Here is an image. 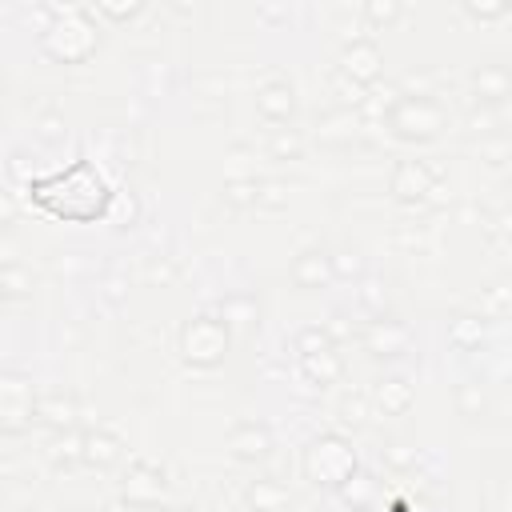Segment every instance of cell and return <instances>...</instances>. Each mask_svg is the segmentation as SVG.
<instances>
[{"instance_id": "24", "label": "cell", "mask_w": 512, "mask_h": 512, "mask_svg": "<svg viewBox=\"0 0 512 512\" xmlns=\"http://www.w3.org/2000/svg\"><path fill=\"white\" fill-rule=\"evenodd\" d=\"M108 220H112V228H132L140 220V200L132 192H116L112 208H108Z\"/></svg>"}, {"instance_id": "26", "label": "cell", "mask_w": 512, "mask_h": 512, "mask_svg": "<svg viewBox=\"0 0 512 512\" xmlns=\"http://www.w3.org/2000/svg\"><path fill=\"white\" fill-rule=\"evenodd\" d=\"M220 312L228 324H248V328L256 324V300H248V296H228L220 304Z\"/></svg>"}, {"instance_id": "6", "label": "cell", "mask_w": 512, "mask_h": 512, "mask_svg": "<svg viewBox=\"0 0 512 512\" xmlns=\"http://www.w3.org/2000/svg\"><path fill=\"white\" fill-rule=\"evenodd\" d=\"M36 392L32 380L20 372H4L0 380V432L4 436H20L32 420H36Z\"/></svg>"}, {"instance_id": "18", "label": "cell", "mask_w": 512, "mask_h": 512, "mask_svg": "<svg viewBox=\"0 0 512 512\" xmlns=\"http://www.w3.org/2000/svg\"><path fill=\"white\" fill-rule=\"evenodd\" d=\"M300 368H304V376H308V380H316V384L324 388V384L340 380V372H344V360H340V352H336V348H320V352H308V356H300Z\"/></svg>"}, {"instance_id": "31", "label": "cell", "mask_w": 512, "mask_h": 512, "mask_svg": "<svg viewBox=\"0 0 512 512\" xmlns=\"http://www.w3.org/2000/svg\"><path fill=\"white\" fill-rule=\"evenodd\" d=\"M284 200H288V192H284L280 180H260V200H256V208H284Z\"/></svg>"}, {"instance_id": "8", "label": "cell", "mask_w": 512, "mask_h": 512, "mask_svg": "<svg viewBox=\"0 0 512 512\" xmlns=\"http://www.w3.org/2000/svg\"><path fill=\"white\" fill-rule=\"evenodd\" d=\"M120 496H124L128 508H156V504H164V496H168L164 468H156L152 460H136L132 472L124 476Z\"/></svg>"}, {"instance_id": "5", "label": "cell", "mask_w": 512, "mask_h": 512, "mask_svg": "<svg viewBox=\"0 0 512 512\" xmlns=\"http://www.w3.org/2000/svg\"><path fill=\"white\" fill-rule=\"evenodd\" d=\"M228 320L224 316H192L184 328H180V356L192 364V368H216L228 352Z\"/></svg>"}, {"instance_id": "13", "label": "cell", "mask_w": 512, "mask_h": 512, "mask_svg": "<svg viewBox=\"0 0 512 512\" xmlns=\"http://www.w3.org/2000/svg\"><path fill=\"white\" fill-rule=\"evenodd\" d=\"M288 276H292V284H296V288L316 292V288H324V284H332V280H336V272H332V256H328V252H320V248H304V252L292 260Z\"/></svg>"}, {"instance_id": "3", "label": "cell", "mask_w": 512, "mask_h": 512, "mask_svg": "<svg viewBox=\"0 0 512 512\" xmlns=\"http://www.w3.org/2000/svg\"><path fill=\"white\" fill-rule=\"evenodd\" d=\"M304 476L312 484H328V488H344L352 476H356V452L348 448L344 436L328 432V436H316L304 452Z\"/></svg>"}, {"instance_id": "22", "label": "cell", "mask_w": 512, "mask_h": 512, "mask_svg": "<svg viewBox=\"0 0 512 512\" xmlns=\"http://www.w3.org/2000/svg\"><path fill=\"white\" fill-rule=\"evenodd\" d=\"M268 152H272L276 160H300L304 140H300V132H296V128H276V132H272V140H268Z\"/></svg>"}, {"instance_id": "7", "label": "cell", "mask_w": 512, "mask_h": 512, "mask_svg": "<svg viewBox=\"0 0 512 512\" xmlns=\"http://www.w3.org/2000/svg\"><path fill=\"white\" fill-rule=\"evenodd\" d=\"M440 180H444V168H440V164H432V160H400V164L392 168L388 188H392L396 200L420 204L428 192H436Z\"/></svg>"}, {"instance_id": "37", "label": "cell", "mask_w": 512, "mask_h": 512, "mask_svg": "<svg viewBox=\"0 0 512 512\" xmlns=\"http://www.w3.org/2000/svg\"><path fill=\"white\" fill-rule=\"evenodd\" d=\"M508 300H512V288H508V284H496V288H488V308H492V312H500Z\"/></svg>"}, {"instance_id": "32", "label": "cell", "mask_w": 512, "mask_h": 512, "mask_svg": "<svg viewBox=\"0 0 512 512\" xmlns=\"http://www.w3.org/2000/svg\"><path fill=\"white\" fill-rule=\"evenodd\" d=\"M92 12H100V16H108V20H132V16L144 12V4H108V0H100Z\"/></svg>"}, {"instance_id": "15", "label": "cell", "mask_w": 512, "mask_h": 512, "mask_svg": "<svg viewBox=\"0 0 512 512\" xmlns=\"http://www.w3.org/2000/svg\"><path fill=\"white\" fill-rule=\"evenodd\" d=\"M36 420H40L44 428H52V432H72L76 420H80V404H76V396H68V392H44V396L36 400Z\"/></svg>"}, {"instance_id": "36", "label": "cell", "mask_w": 512, "mask_h": 512, "mask_svg": "<svg viewBox=\"0 0 512 512\" xmlns=\"http://www.w3.org/2000/svg\"><path fill=\"white\" fill-rule=\"evenodd\" d=\"M64 136V120L60 116H44L40 120V140H60Z\"/></svg>"}, {"instance_id": "12", "label": "cell", "mask_w": 512, "mask_h": 512, "mask_svg": "<svg viewBox=\"0 0 512 512\" xmlns=\"http://www.w3.org/2000/svg\"><path fill=\"white\" fill-rule=\"evenodd\" d=\"M408 344H412V332L392 316H376L364 328V348L372 356H400V352H408Z\"/></svg>"}, {"instance_id": "39", "label": "cell", "mask_w": 512, "mask_h": 512, "mask_svg": "<svg viewBox=\"0 0 512 512\" xmlns=\"http://www.w3.org/2000/svg\"><path fill=\"white\" fill-rule=\"evenodd\" d=\"M496 232L512 244V212H500V216H496Z\"/></svg>"}, {"instance_id": "16", "label": "cell", "mask_w": 512, "mask_h": 512, "mask_svg": "<svg viewBox=\"0 0 512 512\" xmlns=\"http://www.w3.org/2000/svg\"><path fill=\"white\" fill-rule=\"evenodd\" d=\"M124 456V440L112 428H88L84 432V464L88 468H112Z\"/></svg>"}, {"instance_id": "23", "label": "cell", "mask_w": 512, "mask_h": 512, "mask_svg": "<svg viewBox=\"0 0 512 512\" xmlns=\"http://www.w3.org/2000/svg\"><path fill=\"white\" fill-rule=\"evenodd\" d=\"M224 200L236 204V208L256 204V200H260V180H256V176H236V180H228V184H224Z\"/></svg>"}, {"instance_id": "33", "label": "cell", "mask_w": 512, "mask_h": 512, "mask_svg": "<svg viewBox=\"0 0 512 512\" xmlns=\"http://www.w3.org/2000/svg\"><path fill=\"white\" fill-rule=\"evenodd\" d=\"M360 268H364L360 252H336V256H332V272H336V276H360Z\"/></svg>"}, {"instance_id": "41", "label": "cell", "mask_w": 512, "mask_h": 512, "mask_svg": "<svg viewBox=\"0 0 512 512\" xmlns=\"http://www.w3.org/2000/svg\"><path fill=\"white\" fill-rule=\"evenodd\" d=\"M352 512H368V508H352Z\"/></svg>"}, {"instance_id": "17", "label": "cell", "mask_w": 512, "mask_h": 512, "mask_svg": "<svg viewBox=\"0 0 512 512\" xmlns=\"http://www.w3.org/2000/svg\"><path fill=\"white\" fill-rule=\"evenodd\" d=\"M244 500H248V508H252V512H288V504H292L288 488H284L280 480H272V476L252 480V484H248V492H244Z\"/></svg>"}, {"instance_id": "25", "label": "cell", "mask_w": 512, "mask_h": 512, "mask_svg": "<svg viewBox=\"0 0 512 512\" xmlns=\"http://www.w3.org/2000/svg\"><path fill=\"white\" fill-rule=\"evenodd\" d=\"M400 12H404V8H400L396 0H368V4H364V20H368L372 28H388V24H396Z\"/></svg>"}, {"instance_id": "10", "label": "cell", "mask_w": 512, "mask_h": 512, "mask_svg": "<svg viewBox=\"0 0 512 512\" xmlns=\"http://www.w3.org/2000/svg\"><path fill=\"white\" fill-rule=\"evenodd\" d=\"M256 112L268 120V124H288L296 116V88L284 80V76H268L260 88H256Z\"/></svg>"}, {"instance_id": "11", "label": "cell", "mask_w": 512, "mask_h": 512, "mask_svg": "<svg viewBox=\"0 0 512 512\" xmlns=\"http://www.w3.org/2000/svg\"><path fill=\"white\" fill-rule=\"evenodd\" d=\"M228 452L244 464H256L272 452V428L264 420H240L232 432H228Z\"/></svg>"}, {"instance_id": "2", "label": "cell", "mask_w": 512, "mask_h": 512, "mask_svg": "<svg viewBox=\"0 0 512 512\" xmlns=\"http://www.w3.org/2000/svg\"><path fill=\"white\" fill-rule=\"evenodd\" d=\"M96 44H100V32L88 8L56 12L52 24L40 32V52L56 64H84L96 52Z\"/></svg>"}, {"instance_id": "21", "label": "cell", "mask_w": 512, "mask_h": 512, "mask_svg": "<svg viewBox=\"0 0 512 512\" xmlns=\"http://www.w3.org/2000/svg\"><path fill=\"white\" fill-rule=\"evenodd\" d=\"M52 464L56 468H72V464H84V432H60L56 444H52Z\"/></svg>"}, {"instance_id": "19", "label": "cell", "mask_w": 512, "mask_h": 512, "mask_svg": "<svg viewBox=\"0 0 512 512\" xmlns=\"http://www.w3.org/2000/svg\"><path fill=\"white\" fill-rule=\"evenodd\" d=\"M0 292H4V300H8V304L24 300V296L32 292V272H28L20 260L0 264Z\"/></svg>"}, {"instance_id": "35", "label": "cell", "mask_w": 512, "mask_h": 512, "mask_svg": "<svg viewBox=\"0 0 512 512\" xmlns=\"http://www.w3.org/2000/svg\"><path fill=\"white\" fill-rule=\"evenodd\" d=\"M332 84H336V92H344V96H340L344 104H360V100H364V88H360V84H348V76H344V72H336V76H332Z\"/></svg>"}, {"instance_id": "4", "label": "cell", "mask_w": 512, "mask_h": 512, "mask_svg": "<svg viewBox=\"0 0 512 512\" xmlns=\"http://www.w3.org/2000/svg\"><path fill=\"white\" fill-rule=\"evenodd\" d=\"M444 108L440 100L424 96V92H408V96H396V104L388 108V128L392 136L400 140H432L440 128H444Z\"/></svg>"}, {"instance_id": "20", "label": "cell", "mask_w": 512, "mask_h": 512, "mask_svg": "<svg viewBox=\"0 0 512 512\" xmlns=\"http://www.w3.org/2000/svg\"><path fill=\"white\" fill-rule=\"evenodd\" d=\"M376 404L384 408V416H400V412H408V404H412V388L404 384V380H380V388H376Z\"/></svg>"}, {"instance_id": "42", "label": "cell", "mask_w": 512, "mask_h": 512, "mask_svg": "<svg viewBox=\"0 0 512 512\" xmlns=\"http://www.w3.org/2000/svg\"><path fill=\"white\" fill-rule=\"evenodd\" d=\"M68 512H80V508H68Z\"/></svg>"}, {"instance_id": "30", "label": "cell", "mask_w": 512, "mask_h": 512, "mask_svg": "<svg viewBox=\"0 0 512 512\" xmlns=\"http://www.w3.org/2000/svg\"><path fill=\"white\" fill-rule=\"evenodd\" d=\"M364 412H368V400H364L360 392H352V396L340 400V420H344L348 428H360V424H364Z\"/></svg>"}, {"instance_id": "28", "label": "cell", "mask_w": 512, "mask_h": 512, "mask_svg": "<svg viewBox=\"0 0 512 512\" xmlns=\"http://www.w3.org/2000/svg\"><path fill=\"white\" fill-rule=\"evenodd\" d=\"M456 408H460V416H480V412H484V392H480V384H460V388H456Z\"/></svg>"}, {"instance_id": "38", "label": "cell", "mask_w": 512, "mask_h": 512, "mask_svg": "<svg viewBox=\"0 0 512 512\" xmlns=\"http://www.w3.org/2000/svg\"><path fill=\"white\" fill-rule=\"evenodd\" d=\"M388 460H392L396 468H404V464H412V460H416V452H400V444H392V448H388Z\"/></svg>"}, {"instance_id": "29", "label": "cell", "mask_w": 512, "mask_h": 512, "mask_svg": "<svg viewBox=\"0 0 512 512\" xmlns=\"http://www.w3.org/2000/svg\"><path fill=\"white\" fill-rule=\"evenodd\" d=\"M340 496H344L352 508H368V500H372V480H368V476H352V480L340 488Z\"/></svg>"}, {"instance_id": "14", "label": "cell", "mask_w": 512, "mask_h": 512, "mask_svg": "<svg viewBox=\"0 0 512 512\" xmlns=\"http://www.w3.org/2000/svg\"><path fill=\"white\" fill-rule=\"evenodd\" d=\"M472 92L480 104H504L512 96V68L500 60H488L472 72Z\"/></svg>"}, {"instance_id": "1", "label": "cell", "mask_w": 512, "mask_h": 512, "mask_svg": "<svg viewBox=\"0 0 512 512\" xmlns=\"http://www.w3.org/2000/svg\"><path fill=\"white\" fill-rule=\"evenodd\" d=\"M28 200L64 224H92V220H108L112 208V188L104 180V172L92 160H72L68 168L52 172V176H36L32 184H24Z\"/></svg>"}, {"instance_id": "40", "label": "cell", "mask_w": 512, "mask_h": 512, "mask_svg": "<svg viewBox=\"0 0 512 512\" xmlns=\"http://www.w3.org/2000/svg\"><path fill=\"white\" fill-rule=\"evenodd\" d=\"M176 512H196V508H176Z\"/></svg>"}, {"instance_id": "34", "label": "cell", "mask_w": 512, "mask_h": 512, "mask_svg": "<svg viewBox=\"0 0 512 512\" xmlns=\"http://www.w3.org/2000/svg\"><path fill=\"white\" fill-rule=\"evenodd\" d=\"M464 12L468 16H476V20H500V16H508V4H464Z\"/></svg>"}, {"instance_id": "9", "label": "cell", "mask_w": 512, "mask_h": 512, "mask_svg": "<svg viewBox=\"0 0 512 512\" xmlns=\"http://www.w3.org/2000/svg\"><path fill=\"white\" fill-rule=\"evenodd\" d=\"M340 72H344L352 84L368 88V84L384 72V52H380V44L368 40V36H352V40L344 44V52H340Z\"/></svg>"}, {"instance_id": "27", "label": "cell", "mask_w": 512, "mask_h": 512, "mask_svg": "<svg viewBox=\"0 0 512 512\" xmlns=\"http://www.w3.org/2000/svg\"><path fill=\"white\" fill-rule=\"evenodd\" d=\"M480 340H484V324H480L476 316H456V324H452V344L472 348V344H480Z\"/></svg>"}]
</instances>
